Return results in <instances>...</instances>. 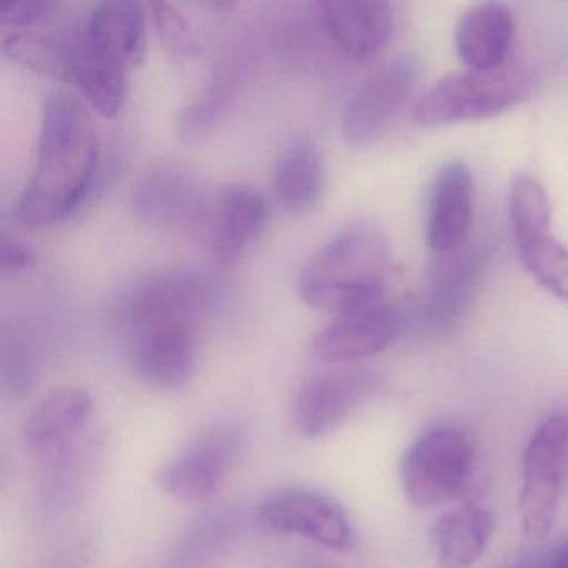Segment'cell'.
I'll use <instances>...</instances> for the list:
<instances>
[{
    "label": "cell",
    "instance_id": "4fadbf2b",
    "mask_svg": "<svg viewBox=\"0 0 568 568\" xmlns=\"http://www.w3.org/2000/svg\"><path fill=\"white\" fill-rule=\"evenodd\" d=\"M381 384V375L372 371L328 372L308 378L295 397V427L307 438L332 434L375 395Z\"/></svg>",
    "mask_w": 568,
    "mask_h": 568
},
{
    "label": "cell",
    "instance_id": "2e32d148",
    "mask_svg": "<svg viewBox=\"0 0 568 568\" xmlns=\"http://www.w3.org/2000/svg\"><path fill=\"white\" fill-rule=\"evenodd\" d=\"M315 16L332 44L354 61L372 58L394 31V9L384 0H324Z\"/></svg>",
    "mask_w": 568,
    "mask_h": 568
},
{
    "label": "cell",
    "instance_id": "6da1fadb",
    "mask_svg": "<svg viewBox=\"0 0 568 568\" xmlns=\"http://www.w3.org/2000/svg\"><path fill=\"white\" fill-rule=\"evenodd\" d=\"M99 164V139L84 105L54 91L42 105L38 155L16 205V217L31 229L71 217L91 192Z\"/></svg>",
    "mask_w": 568,
    "mask_h": 568
},
{
    "label": "cell",
    "instance_id": "484cf974",
    "mask_svg": "<svg viewBox=\"0 0 568 568\" xmlns=\"http://www.w3.org/2000/svg\"><path fill=\"white\" fill-rule=\"evenodd\" d=\"M508 212L517 245L550 234V201L544 185L531 175L518 174L511 179Z\"/></svg>",
    "mask_w": 568,
    "mask_h": 568
},
{
    "label": "cell",
    "instance_id": "277c9868",
    "mask_svg": "<svg viewBox=\"0 0 568 568\" xmlns=\"http://www.w3.org/2000/svg\"><path fill=\"white\" fill-rule=\"evenodd\" d=\"M221 297V285L204 271L169 267L134 282L122 294L118 314L135 332L171 322H187L212 311Z\"/></svg>",
    "mask_w": 568,
    "mask_h": 568
},
{
    "label": "cell",
    "instance_id": "7c38bea8",
    "mask_svg": "<svg viewBox=\"0 0 568 568\" xmlns=\"http://www.w3.org/2000/svg\"><path fill=\"white\" fill-rule=\"evenodd\" d=\"M239 450L241 440L234 430L209 428L159 468V487L175 500H205L224 485Z\"/></svg>",
    "mask_w": 568,
    "mask_h": 568
},
{
    "label": "cell",
    "instance_id": "cb8c5ba5",
    "mask_svg": "<svg viewBox=\"0 0 568 568\" xmlns=\"http://www.w3.org/2000/svg\"><path fill=\"white\" fill-rule=\"evenodd\" d=\"M241 74L237 65H224L209 79L197 98L179 115L178 131L184 141H202L224 121L237 98Z\"/></svg>",
    "mask_w": 568,
    "mask_h": 568
},
{
    "label": "cell",
    "instance_id": "d4e9b609",
    "mask_svg": "<svg viewBox=\"0 0 568 568\" xmlns=\"http://www.w3.org/2000/svg\"><path fill=\"white\" fill-rule=\"evenodd\" d=\"M2 52L9 61L49 78L71 81L74 36L58 38L45 32L16 29L6 34Z\"/></svg>",
    "mask_w": 568,
    "mask_h": 568
},
{
    "label": "cell",
    "instance_id": "8992f818",
    "mask_svg": "<svg viewBox=\"0 0 568 568\" xmlns=\"http://www.w3.org/2000/svg\"><path fill=\"white\" fill-rule=\"evenodd\" d=\"M568 448V417L551 415L538 425L525 448L518 518L527 537L544 538L551 530L564 487Z\"/></svg>",
    "mask_w": 568,
    "mask_h": 568
},
{
    "label": "cell",
    "instance_id": "30bf717a",
    "mask_svg": "<svg viewBox=\"0 0 568 568\" xmlns=\"http://www.w3.org/2000/svg\"><path fill=\"white\" fill-rule=\"evenodd\" d=\"M404 314L387 298L335 315L311 342V352L327 364H351L382 354L404 332Z\"/></svg>",
    "mask_w": 568,
    "mask_h": 568
},
{
    "label": "cell",
    "instance_id": "603a6c76",
    "mask_svg": "<svg viewBox=\"0 0 568 568\" xmlns=\"http://www.w3.org/2000/svg\"><path fill=\"white\" fill-rule=\"evenodd\" d=\"M89 104L104 115L118 118L129 95V71L109 59L85 51L74 36L71 81Z\"/></svg>",
    "mask_w": 568,
    "mask_h": 568
},
{
    "label": "cell",
    "instance_id": "4dcf8cb0",
    "mask_svg": "<svg viewBox=\"0 0 568 568\" xmlns=\"http://www.w3.org/2000/svg\"><path fill=\"white\" fill-rule=\"evenodd\" d=\"M548 568H568V544L561 545L554 551Z\"/></svg>",
    "mask_w": 568,
    "mask_h": 568
},
{
    "label": "cell",
    "instance_id": "5bb4252c",
    "mask_svg": "<svg viewBox=\"0 0 568 568\" xmlns=\"http://www.w3.org/2000/svg\"><path fill=\"white\" fill-rule=\"evenodd\" d=\"M271 209L262 192L247 184H227L212 194L199 239L221 264L237 261L264 234Z\"/></svg>",
    "mask_w": 568,
    "mask_h": 568
},
{
    "label": "cell",
    "instance_id": "4316f807",
    "mask_svg": "<svg viewBox=\"0 0 568 568\" xmlns=\"http://www.w3.org/2000/svg\"><path fill=\"white\" fill-rule=\"evenodd\" d=\"M518 254L531 277L554 297L568 304V247L551 237L541 235L517 245Z\"/></svg>",
    "mask_w": 568,
    "mask_h": 568
},
{
    "label": "cell",
    "instance_id": "7402d4cb",
    "mask_svg": "<svg viewBox=\"0 0 568 568\" xmlns=\"http://www.w3.org/2000/svg\"><path fill=\"white\" fill-rule=\"evenodd\" d=\"M495 531L487 508L464 507L442 515L434 525L435 568H470L480 560Z\"/></svg>",
    "mask_w": 568,
    "mask_h": 568
},
{
    "label": "cell",
    "instance_id": "f546056e",
    "mask_svg": "<svg viewBox=\"0 0 568 568\" xmlns=\"http://www.w3.org/2000/svg\"><path fill=\"white\" fill-rule=\"evenodd\" d=\"M36 255L29 245L16 237L4 235L0 247V271L4 275H18L34 267Z\"/></svg>",
    "mask_w": 568,
    "mask_h": 568
},
{
    "label": "cell",
    "instance_id": "ffe728a7",
    "mask_svg": "<svg viewBox=\"0 0 568 568\" xmlns=\"http://www.w3.org/2000/svg\"><path fill=\"white\" fill-rule=\"evenodd\" d=\"M325 187V162L311 138H295L282 149L272 175V191L291 215H307L317 209Z\"/></svg>",
    "mask_w": 568,
    "mask_h": 568
},
{
    "label": "cell",
    "instance_id": "f1b7e54d",
    "mask_svg": "<svg viewBox=\"0 0 568 568\" xmlns=\"http://www.w3.org/2000/svg\"><path fill=\"white\" fill-rule=\"evenodd\" d=\"M58 4L49 0H21L0 6V22L11 28L28 29L54 16Z\"/></svg>",
    "mask_w": 568,
    "mask_h": 568
},
{
    "label": "cell",
    "instance_id": "83f0119b",
    "mask_svg": "<svg viewBox=\"0 0 568 568\" xmlns=\"http://www.w3.org/2000/svg\"><path fill=\"white\" fill-rule=\"evenodd\" d=\"M151 12L159 39L175 61H191L201 55L197 34L178 8L168 2H152Z\"/></svg>",
    "mask_w": 568,
    "mask_h": 568
},
{
    "label": "cell",
    "instance_id": "52a82bcc",
    "mask_svg": "<svg viewBox=\"0 0 568 568\" xmlns=\"http://www.w3.org/2000/svg\"><path fill=\"white\" fill-rule=\"evenodd\" d=\"M212 192L195 172L179 162H159L149 168L132 189L135 214L162 229L201 234Z\"/></svg>",
    "mask_w": 568,
    "mask_h": 568
},
{
    "label": "cell",
    "instance_id": "ba28073f",
    "mask_svg": "<svg viewBox=\"0 0 568 568\" xmlns=\"http://www.w3.org/2000/svg\"><path fill=\"white\" fill-rule=\"evenodd\" d=\"M420 79V61L410 54L395 59L368 79L342 115L345 141L368 145L387 134L414 98Z\"/></svg>",
    "mask_w": 568,
    "mask_h": 568
},
{
    "label": "cell",
    "instance_id": "ac0fdd59",
    "mask_svg": "<svg viewBox=\"0 0 568 568\" xmlns=\"http://www.w3.org/2000/svg\"><path fill=\"white\" fill-rule=\"evenodd\" d=\"M78 41L85 51L122 68H138L145 55V12L132 0H105L89 11Z\"/></svg>",
    "mask_w": 568,
    "mask_h": 568
},
{
    "label": "cell",
    "instance_id": "7a4b0ae2",
    "mask_svg": "<svg viewBox=\"0 0 568 568\" xmlns=\"http://www.w3.org/2000/svg\"><path fill=\"white\" fill-rule=\"evenodd\" d=\"M390 244L375 225L351 224L335 232L305 262L298 297L315 311L345 314L384 301Z\"/></svg>",
    "mask_w": 568,
    "mask_h": 568
},
{
    "label": "cell",
    "instance_id": "3957f363",
    "mask_svg": "<svg viewBox=\"0 0 568 568\" xmlns=\"http://www.w3.org/2000/svg\"><path fill=\"white\" fill-rule=\"evenodd\" d=\"M534 85L528 69L508 62L494 71L454 72L422 95L414 119L424 128H442L497 118L527 101Z\"/></svg>",
    "mask_w": 568,
    "mask_h": 568
},
{
    "label": "cell",
    "instance_id": "e0dca14e",
    "mask_svg": "<svg viewBox=\"0 0 568 568\" xmlns=\"http://www.w3.org/2000/svg\"><path fill=\"white\" fill-rule=\"evenodd\" d=\"M197 364V338L187 322L139 332L132 354L135 375L149 387L172 390L187 384Z\"/></svg>",
    "mask_w": 568,
    "mask_h": 568
},
{
    "label": "cell",
    "instance_id": "9a60e30c",
    "mask_svg": "<svg viewBox=\"0 0 568 568\" xmlns=\"http://www.w3.org/2000/svg\"><path fill=\"white\" fill-rule=\"evenodd\" d=\"M94 402L78 387L49 392L32 408L22 425V444L36 460H54L88 427Z\"/></svg>",
    "mask_w": 568,
    "mask_h": 568
},
{
    "label": "cell",
    "instance_id": "9c48e42d",
    "mask_svg": "<svg viewBox=\"0 0 568 568\" xmlns=\"http://www.w3.org/2000/svg\"><path fill=\"white\" fill-rule=\"evenodd\" d=\"M494 257L487 239L467 242L452 254L442 255L428 281L424 302L425 327L445 334L457 327L471 308Z\"/></svg>",
    "mask_w": 568,
    "mask_h": 568
},
{
    "label": "cell",
    "instance_id": "44dd1931",
    "mask_svg": "<svg viewBox=\"0 0 568 568\" xmlns=\"http://www.w3.org/2000/svg\"><path fill=\"white\" fill-rule=\"evenodd\" d=\"M514 38V14L501 2H485L465 12L455 32V48L470 71H494L507 64Z\"/></svg>",
    "mask_w": 568,
    "mask_h": 568
},
{
    "label": "cell",
    "instance_id": "5b68a950",
    "mask_svg": "<svg viewBox=\"0 0 568 568\" xmlns=\"http://www.w3.org/2000/svg\"><path fill=\"white\" fill-rule=\"evenodd\" d=\"M475 450L457 428H437L418 438L402 462L405 497L417 508H432L460 497L474 475Z\"/></svg>",
    "mask_w": 568,
    "mask_h": 568
},
{
    "label": "cell",
    "instance_id": "8fae6325",
    "mask_svg": "<svg viewBox=\"0 0 568 568\" xmlns=\"http://www.w3.org/2000/svg\"><path fill=\"white\" fill-rule=\"evenodd\" d=\"M258 524L274 534L297 535L331 550H348L351 521L344 508L308 488H282L262 501Z\"/></svg>",
    "mask_w": 568,
    "mask_h": 568
},
{
    "label": "cell",
    "instance_id": "d6986e66",
    "mask_svg": "<svg viewBox=\"0 0 568 568\" xmlns=\"http://www.w3.org/2000/svg\"><path fill=\"white\" fill-rule=\"evenodd\" d=\"M475 184L465 162L445 164L435 179L428 209L427 235L432 251L452 254L464 247L474 221Z\"/></svg>",
    "mask_w": 568,
    "mask_h": 568
}]
</instances>
